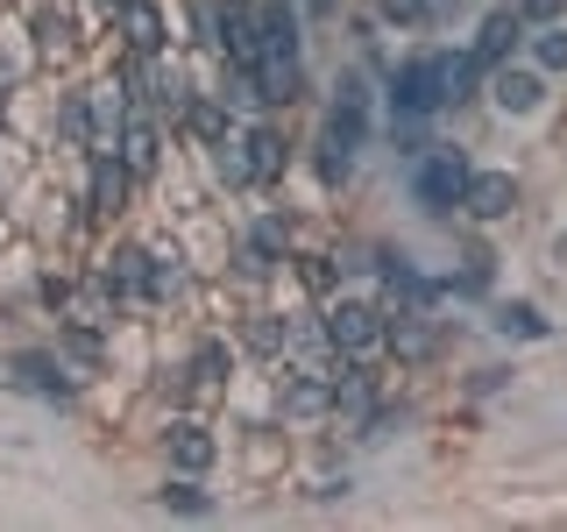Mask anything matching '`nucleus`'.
Wrapping results in <instances>:
<instances>
[{"instance_id": "nucleus-11", "label": "nucleus", "mask_w": 567, "mask_h": 532, "mask_svg": "<svg viewBox=\"0 0 567 532\" xmlns=\"http://www.w3.org/2000/svg\"><path fill=\"white\" fill-rule=\"evenodd\" d=\"M128 164H121V150H100L93 156V206L100 213H121V206H128Z\"/></svg>"}, {"instance_id": "nucleus-20", "label": "nucleus", "mask_w": 567, "mask_h": 532, "mask_svg": "<svg viewBox=\"0 0 567 532\" xmlns=\"http://www.w3.org/2000/svg\"><path fill=\"white\" fill-rule=\"evenodd\" d=\"M496 327H504L511 341H539L546 319H539V306H525V298H518V306H496Z\"/></svg>"}, {"instance_id": "nucleus-1", "label": "nucleus", "mask_w": 567, "mask_h": 532, "mask_svg": "<svg viewBox=\"0 0 567 532\" xmlns=\"http://www.w3.org/2000/svg\"><path fill=\"white\" fill-rule=\"evenodd\" d=\"M447 64L454 58H412V64H398V79H390V114H404V121L440 114V106H447Z\"/></svg>"}, {"instance_id": "nucleus-22", "label": "nucleus", "mask_w": 567, "mask_h": 532, "mask_svg": "<svg viewBox=\"0 0 567 532\" xmlns=\"http://www.w3.org/2000/svg\"><path fill=\"white\" fill-rule=\"evenodd\" d=\"M35 35H43V50H58V43H71V14H58V8H35Z\"/></svg>"}, {"instance_id": "nucleus-7", "label": "nucleus", "mask_w": 567, "mask_h": 532, "mask_svg": "<svg viewBox=\"0 0 567 532\" xmlns=\"http://www.w3.org/2000/svg\"><path fill=\"white\" fill-rule=\"evenodd\" d=\"M489 93H496V106H504V114H532V106H539L546 100V71L539 64H496V85H489Z\"/></svg>"}, {"instance_id": "nucleus-9", "label": "nucleus", "mask_w": 567, "mask_h": 532, "mask_svg": "<svg viewBox=\"0 0 567 532\" xmlns=\"http://www.w3.org/2000/svg\"><path fill=\"white\" fill-rule=\"evenodd\" d=\"M525 29H532V22H525V14H518V8H496V14H489V22H483V29H475V58H483V64H504V58H511V50H518V43H525Z\"/></svg>"}, {"instance_id": "nucleus-28", "label": "nucleus", "mask_w": 567, "mask_h": 532, "mask_svg": "<svg viewBox=\"0 0 567 532\" xmlns=\"http://www.w3.org/2000/svg\"><path fill=\"white\" fill-rule=\"evenodd\" d=\"M227 8H248V0H227Z\"/></svg>"}, {"instance_id": "nucleus-21", "label": "nucleus", "mask_w": 567, "mask_h": 532, "mask_svg": "<svg viewBox=\"0 0 567 532\" xmlns=\"http://www.w3.org/2000/svg\"><path fill=\"white\" fill-rule=\"evenodd\" d=\"M58 129H64V142H93V106L71 93V100H64V114H58Z\"/></svg>"}, {"instance_id": "nucleus-8", "label": "nucleus", "mask_w": 567, "mask_h": 532, "mask_svg": "<svg viewBox=\"0 0 567 532\" xmlns=\"http://www.w3.org/2000/svg\"><path fill=\"white\" fill-rule=\"evenodd\" d=\"M150 277H156V256L150 248H114V256H106V270H100V284L106 291H135V298H150Z\"/></svg>"}, {"instance_id": "nucleus-4", "label": "nucleus", "mask_w": 567, "mask_h": 532, "mask_svg": "<svg viewBox=\"0 0 567 532\" xmlns=\"http://www.w3.org/2000/svg\"><path fill=\"white\" fill-rule=\"evenodd\" d=\"M461 192H468V164H461L454 150H433V156L419 164V177H412V200H419L425 213L461 206Z\"/></svg>"}, {"instance_id": "nucleus-18", "label": "nucleus", "mask_w": 567, "mask_h": 532, "mask_svg": "<svg viewBox=\"0 0 567 532\" xmlns=\"http://www.w3.org/2000/svg\"><path fill=\"white\" fill-rule=\"evenodd\" d=\"M454 8H461V0H383V14H390V22H404V29H419V22H447Z\"/></svg>"}, {"instance_id": "nucleus-23", "label": "nucleus", "mask_w": 567, "mask_h": 532, "mask_svg": "<svg viewBox=\"0 0 567 532\" xmlns=\"http://www.w3.org/2000/svg\"><path fill=\"white\" fill-rule=\"evenodd\" d=\"M164 504H171V511H192V519H206L213 497H206L199 483H171V490H164Z\"/></svg>"}, {"instance_id": "nucleus-29", "label": "nucleus", "mask_w": 567, "mask_h": 532, "mask_svg": "<svg viewBox=\"0 0 567 532\" xmlns=\"http://www.w3.org/2000/svg\"><path fill=\"white\" fill-rule=\"evenodd\" d=\"M306 8H327V0H306Z\"/></svg>"}, {"instance_id": "nucleus-15", "label": "nucleus", "mask_w": 567, "mask_h": 532, "mask_svg": "<svg viewBox=\"0 0 567 532\" xmlns=\"http://www.w3.org/2000/svg\"><path fill=\"white\" fill-rule=\"evenodd\" d=\"M262 58H298V8L291 0L262 8Z\"/></svg>"}, {"instance_id": "nucleus-25", "label": "nucleus", "mask_w": 567, "mask_h": 532, "mask_svg": "<svg viewBox=\"0 0 567 532\" xmlns=\"http://www.w3.org/2000/svg\"><path fill=\"white\" fill-rule=\"evenodd\" d=\"M220 369H227V348L220 341H206L199 355H192V377H199V383H220Z\"/></svg>"}, {"instance_id": "nucleus-13", "label": "nucleus", "mask_w": 567, "mask_h": 532, "mask_svg": "<svg viewBox=\"0 0 567 532\" xmlns=\"http://www.w3.org/2000/svg\"><path fill=\"white\" fill-rule=\"evenodd\" d=\"M121 22H128V50H135V58H164L171 35H164V14H156L150 0H128V8H121Z\"/></svg>"}, {"instance_id": "nucleus-26", "label": "nucleus", "mask_w": 567, "mask_h": 532, "mask_svg": "<svg viewBox=\"0 0 567 532\" xmlns=\"http://www.w3.org/2000/svg\"><path fill=\"white\" fill-rule=\"evenodd\" d=\"M511 8H518L532 29H546V22H560V14H567V0H511Z\"/></svg>"}, {"instance_id": "nucleus-16", "label": "nucleus", "mask_w": 567, "mask_h": 532, "mask_svg": "<svg viewBox=\"0 0 567 532\" xmlns=\"http://www.w3.org/2000/svg\"><path fill=\"white\" fill-rule=\"evenodd\" d=\"M177 121H185V135H199L206 150H220V142H227V106H213V100H185V114H177Z\"/></svg>"}, {"instance_id": "nucleus-14", "label": "nucleus", "mask_w": 567, "mask_h": 532, "mask_svg": "<svg viewBox=\"0 0 567 532\" xmlns=\"http://www.w3.org/2000/svg\"><path fill=\"white\" fill-rule=\"evenodd\" d=\"M284 412H291V419L333 412V369H327V377H291V390H284Z\"/></svg>"}, {"instance_id": "nucleus-24", "label": "nucleus", "mask_w": 567, "mask_h": 532, "mask_svg": "<svg viewBox=\"0 0 567 532\" xmlns=\"http://www.w3.org/2000/svg\"><path fill=\"white\" fill-rule=\"evenodd\" d=\"M284 341H291V334H284L277 319H256V327H248V348L256 355H284Z\"/></svg>"}, {"instance_id": "nucleus-27", "label": "nucleus", "mask_w": 567, "mask_h": 532, "mask_svg": "<svg viewBox=\"0 0 567 532\" xmlns=\"http://www.w3.org/2000/svg\"><path fill=\"white\" fill-rule=\"evenodd\" d=\"M106 8H128V0H106Z\"/></svg>"}, {"instance_id": "nucleus-17", "label": "nucleus", "mask_w": 567, "mask_h": 532, "mask_svg": "<svg viewBox=\"0 0 567 532\" xmlns=\"http://www.w3.org/2000/svg\"><path fill=\"white\" fill-rule=\"evenodd\" d=\"M14 369H22L29 390H43V398H64V362H50V355H14Z\"/></svg>"}, {"instance_id": "nucleus-2", "label": "nucleus", "mask_w": 567, "mask_h": 532, "mask_svg": "<svg viewBox=\"0 0 567 532\" xmlns=\"http://www.w3.org/2000/svg\"><path fill=\"white\" fill-rule=\"evenodd\" d=\"M362 135H369V106H362V85H341V106L327 114V142H319V171H327V185L333 177H348L354 164V150H362Z\"/></svg>"}, {"instance_id": "nucleus-3", "label": "nucleus", "mask_w": 567, "mask_h": 532, "mask_svg": "<svg viewBox=\"0 0 567 532\" xmlns=\"http://www.w3.org/2000/svg\"><path fill=\"white\" fill-rule=\"evenodd\" d=\"M383 327H390V319L369 306V298H333V306H327V341L341 348V355H369V348H383Z\"/></svg>"}, {"instance_id": "nucleus-10", "label": "nucleus", "mask_w": 567, "mask_h": 532, "mask_svg": "<svg viewBox=\"0 0 567 532\" xmlns=\"http://www.w3.org/2000/svg\"><path fill=\"white\" fill-rule=\"evenodd\" d=\"M114 142H121V164H128L135 177H150V171H156V156H164V135H156V121H142V114H135V121H121V135H114Z\"/></svg>"}, {"instance_id": "nucleus-19", "label": "nucleus", "mask_w": 567, "mask_h": 532, "mask_svg": "<svg viewBox=\"0 0 567 532\" xmlns=\"http://www.w3.org/2000/svg\"><path fill=\"white\" fill-rule=\"evenodd\" d=\"M532 64H539V71H567V22L532 29Z\"/></svg>"}, {"instance_id": "nucleus-5", "label": "nucleus", "mask_w": 567, "mask_h": 532, "mask_svg": "<svg viewBox=\"0 0 567 532\" xmlns=\"http://www.w3.org/2000/svg\"><path fill=\"white\" fill-rule=\"evenodd\" d=\"M461 213H468V221H511V213H518V177L511 171H468Z\"/></svg>"}, {"instance_id": "nucleus-12", "label": "nucleus", "mask_w": 567, "mask_h": 532, "mask_svg": "<svg viewBox=\"0 0 567 532\" xmlns=\"http://www.w3.org/2000/svg\"><path fill=\"white\" fill-rule=\"evenodd\" d=\"M241 156H248V171H256V185L284 177V164H291V150H284L277 129H248V135H241Z\"/></svg>"}, {"instance_id": "nucleus-6", "label": "nucleus", "mask_w": 567, "mask_h": 532, "mask_svg": "<svg viewBox=\"0 0 567 532\" xmlns=\"http://www.w3.org/2000/svg\"><path fill=\"white\" fill-rule=\"evenodd\" d=\"M164 448H171V469L206 475V469H213V454H220V440H213L199 419H171V440H164Z\"/></svg>"}]
</instances>
